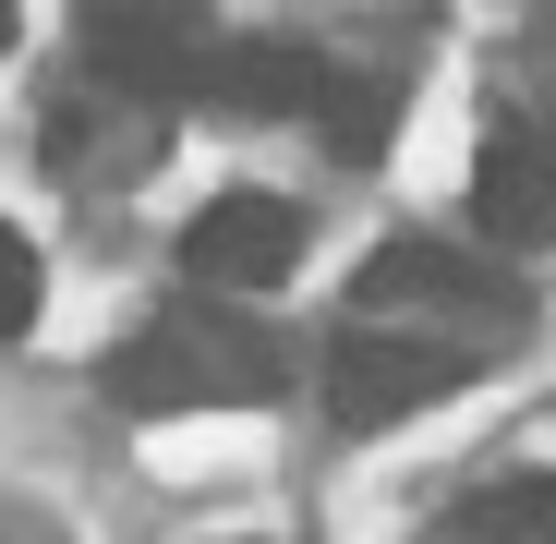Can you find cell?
Wrapping results in <instances>:
<instances>
[{"label":"cell","instance_id":"1","mask_svg":"<svg viewBox=\"0 0 556 544\" xmlns=\"http://www.w3.org/2000/svg\"><path fill=\"white\" fill-rule=\"evenodd\" d=\"M278 388H291V351L254 315H218V303H169L110 351L122 412H230V400H278Z\"/></svg>","mask_w":556,"mask_h":544},{"label":"cell","instance_id":"2","mask_svg":"<svg viewBox=\"0 0 556 544\" xmlns=\"http://www.w3.org/2000/svg\"><path fill=\"white\" fill-rule=\"evenodd\" d=\"M508 315H520V279H508L496 254H472V242H435V230L388 242V254L351 279V327H412V339H435V327H508Z\"/></svg>","mask_w":556,"mask_h":544},{"label":"cell","instance_id":"3","mask_svg":"<svg viewBox=\"0 0 556 544\" xmlns=\"http://www.w3.org/2000/svg\"><path fill=\"white\" fill-rule=\"evenodd\" d=\"M459 376H472V351H459V339H412V327H351V339L327 351V412H339L351 435H388V423H412L424 400H447Z\"/></svg>","mask_w":556,"mask_h":544},{"label":"cell","instance_id":"4","mask_svg":"<svg viewBox=\"0 0 556 544\" xmlns=\"http://www.w3.org/2000/svg\"><path fill=\"white\" fill-rule=\"evenodd\" d=\"M472 218L496 242H556V98H508L472 157Z\"/></svg>","mask_w":556,"mask_h":544},{"label":"cell","instance_id":"5","mask_svg":"<svg viewBox=\"0 0 556 544\" xmlns=\"http://www.w3.org/2000/svg\"><path fill=\"white\" fill-rule=\"evenodd\" d=\"M303 266V206L291 194H218L181 230V279L194 291H278Z\"/></svg>","mask_w":556,"mask_h":544},{"label":"cell","instance_id":"6","mask_svg":"<svg viewBox=\"0 0 556 544\" xmlns=\"http://www.w3.org/2000/svg\"><path fill=\"white\" fill-rule=\"evenodd\" d=\"M339 98V73L291 37H206V73H194V110H266V122H291V110H327Z\"/></svg>","mask_w":556,"mask_h":544},{"label":"cell","instance_id":"7","mask_svg":"<svg viewBox=\"0 0 556 544\" xmlns=\"http://www.w3.org/2000/svg\"><path fill=\"white\" fill-rule=\"evenodd\" d=\"M37 291H49L37 242H25V230H0V339H25V327H37Z\"/></svg>","mask_w":556,"mask_h":544}]
</instances>
